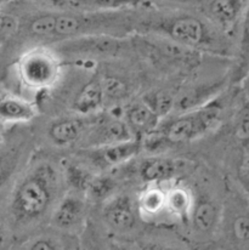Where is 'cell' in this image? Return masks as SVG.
<instances>
[{
    "label": "cell",
    "instance_id": "cell-1",
    "mask_svg": "<svg viewBox=\"0 0 249 250\" xmlns=\"http://www.w3.org/2000/svg\"><path fill=\"white\" fill-rule=\"evenodd\" d=\"M59 175L49 163L38 164L17 184L10 201V214L16 224L41 219L54 203Z\"/></svg>",
    "mask_w": 249,
    "mask_h": 250
},
{
    "label": "cell",
    "instance_id": "cell-2",
    "mask_svg": "<svg viewBox=\"0 0 249 250\" xmlns=\"http://www.w3.org/2000/svg\"><path fill=\"white\" fill-rule=\"evenodd\" d=\"M221 113L223 104L219 100H211L169 121L163 126L162 136L171 144L192 141L214 129L220 122Z\"/></svg>",
    "mask_w": 249,
    "mask_h": 250
},
{
    "label": "cell",
    "instance_id": "cell-3",
    "mask_svg": "<svg viewBox=\"0 0 249 250\" xmlns=\"http://www.w3.org/2000/svg\"><path fill=\"white\" fill-rule=\"evenodd\" d=\"M156 31L171 42L187 47H208L214 44V34L203 20L192 15H179L159 21Z\"/></svg>",
    "mask_w": 249,
    "mask_h": 250
},
{
    "label": "cell",
    "instance_id": "cell-4",
    "mask_svg": "<svg viewBox=\"0 0 249 250\" xmlns=\"http://www.w3.org/2000/svg\"><path fill=\"white\" fill-rule=\"evenodd\" d=\"M94 23L88 16L71 12H49L34 17L29 23L32 34L37 37H73Z\"/></svg>",
    "mask_w": 249,
    "mask_h": 250
},
{
    "label": "cell",
    "instance_id": "cell-5",
    "mask_svg": "<svg viewBox=\"0 0 249 250\" xmlns=\"http://www.w3.org/2000/svg\"><path fill=\"white\" fill-rule=\"evenodd\" d=\"M143 148L144 142L133 137L125 141L93 147L89 153V158L96 167L101 169H109L135 158Z\"/></svg>",
    "mask_w": 249,
    "mask_h": 250
},
{
    "label": "cell",
    "instance_id": "cell-6",
    "mask_svg": "<svg viewBox=\"0 0 249 250\" xmlns=\"http://www.w3.org/2000/svg\"><path fill=\"white\" fill-rule=\"evenodd\" d=\"M57 67L54 59L44 52H31L20 64L22 79L32 86H43L54 81Z\"/></svg>",
    "mask_w": 249,
    "mask_h": 250
},
{
    "label": "cell",
    "instance_id": "cell-7",
    "mask_svg": "<svg viewBox=\"0 0 249 250\" xmlns=\"http://www.w3.org/2000/svg\"><path fill=\"white\" fill-rule=\"evenodd\" d=\"M104 219L116 231H129L135 225V211L133 202L128 196L112 198L104 209Z\"/></svg>",
    "mask_w": 249,
    "mask_h": 250
},
{
    "label": "cell",
    "instance_id": "cell-8",
    "mask_svg": "<svg viewBox=\"0 0 249 250\" xmlns=\"http://www.w3.org/2000/svg\"><path fill=\"white\" fill-rule=\"evenodd\" d=\"M134 135L128 123L119 118L106 119L100 122L98 126L94 127L89 136V144L93 147L114 144V142L125 141L133 139Z\"/></svg>",
    "mask_w": 249,
    "mask_h": 250
},
{
    "label": "cell",
    "instance_id": "cell-9",
    "mask_svg": "<svg viewBox=\"0 0 249 250\" xmlns=\"http://www.w3.org/2000/svg\"><path fill=\"white\" fill-rule=\"evenodd\" d=\"M180 170L179 163L173 158L166 157H152L141 163L139 167L140 177L146 182L158 184L171 180Z\"/></svg>",
    "mask_w": 249,
    "mask_h": 250
},
{
    "label": "cell",
    "instance_id": "cell-10",
    "mask_svg": "<svg viewBox=\"0 0 249 250\" xmlns=\"http://www.w3.org/2000/svg\"><path fill=\"white\" fill-rule=\"evenodd\" d=\"M248 4L249 0H210L208 11L215 23L228 29L245 14Z\"/></svg>",
    "mask_w": 249,
    "mask_h": 250
},
{
    "label": "cell",
    "instance_id": "cell-11",
    "mask_svg": "<svg viewBox=\"0 0 249 250\" xmlns=\"http://www.w3.org/2000/svg\"><path fill=\"white\" fill-rule=\"evenodd\" d=\"M84 210V202L76 194H68L57 204L52 222L60 229H74L83 219Z\"/></svg>",
    "mask_w": 249,
    "mask_h": 250
},
{
    "label": "cell",
    "instance_id": "cell-12",
    "mask_svg": "<svg viewBox=\"0 0 249 250\" xmlns=\"http://www.w3.org/2000/svg\"><path fill=\"white\" fill-rule=\"evenodd\" d=\"M89 122L83 118H63L54 122L49 129V137L57 146H68L88 129Z\"/></svg>",
    "mask_w": 249,
    "mask_h": 250
},
{
    "label": "cell",
    "instance_id": "cell-13",
    "mask_svg": "<svg viewBox=\"0 0 249 250\" xmlns=\"http://www.w3.org/2000/svg\"><path fill=\"white\" fill-rule=\"evenodd\" d=\"M36 117V109L29 102L14 96L0 97V122L2 124L28 123Z\"/></svg>",
    "mask_w": 249,
    "mask_h": 250
},
{
    "label": "cell",
    "instance_id": "cell-14",
    "mask_svg": "<svg viewBox=\"0 0 249 250\" xmlns=\"http://www.w3.org/2000/svg\"><path fill=\"white\" fill-rule=\"evenodd\" d=\"M104 92L102 83L98 79L89 82L77 96L73 108L81 114H91L101 109L104 102Z\"/></svg>",
    "mask_w": 249,
    "mask_h": 250
},
{
    "label": "cell",
    "instance_id": "cell-15",
    "mask_svg": "<svg viewBox=\"0 0 249 250\" xmlns=\"http://www.w3.org/2000/svg\"><path fill=\"white\" fill-rule=\"evenodd\" d=\"M126 123L131 130L136 132H145L153 130L158 122V116L149 107L147 102H136L131 104L125 113Z\"/></svg>",
    "mask_w": 249,
    "mask_h": 250
},
{
    "label": "cell",
    "instance_id": "cell-16",
    "mask_svg": "<svg viewBox=\"0 0 249 250\" xmlns=\"http://www.w3.org/2000/svg\"><path fill=\"white\" fill-rule=\"evenodd\" d=\"M219 219V210L209 201L199 202L193 209V225L201 232H209L215 227Z\"/></svg>",
    "mask_w": 249,
    "mask_h": 250
},
{
    "label": "cell",
    "instance_id": "cell-17",
    "mask_svg": "<svg viewBox=\"0 0 249 250\" xmlns=\"http://www.w3.org/2000/svg\"><path fill=\"white\" fill-rule=\"evenodd\" d=\"M148 0H77L79 5H84L98 11H116L121 9L138 7L145 5Z\"/></svg>",
    "mask_w": 249,
    "mask_h": 250
},
{
    "label": "cell",
    "instance_id": "cell-18",
    "mask_svg": "<svg viewBox=\"0 0 249 250\" xmlns=\"http://www.w3.org/2000/svg\"><path fill=\"white\" fill-rule=\"evenodd\" d=\"M116 181L109 176H94L86 188V193L94 201H104L116 189Z\"/></svg>",
    "mask_w": 249,
    "mask_h": 250
},
{
    "label": "cell",
    "instance_id": "cell-19",
    "mask_svg": "<svg viewBox=\"0 0 249 250\" xmlns=\"http://www.w3.org/2000/svg\"><path fill=\"white\" fill-rule=\"evenodd\" d=\"M93 177L88 170L82 167L71 166L67 169V181L78 192H85Z\"/></svg>",
    "mask_w": 249,
    "mask_h": 250
},
{
    "label": "cell",
    "instance_id": "cell-20",
    "mask_svg": "<svg viewBox=\"0 0 249 250\" xmlns=\"http://www.w3.org/2000/svg\"><path fill=\"white\" fill-rule=\"evenodd\" d=\"M166 204L171 211L184 215L190 209V197L185 189L176 188L166 196Z\"/></svg>",
    "mask_w": 249,
    "mask_h": 250
},
{
    "label": "cell",
    "instance_id": "cell-21",
    "mask_svg": "<svg viewBox=\"0 0 249 250\" xmlns=\"http://www.w3.org/2000/svg\"><path fill=\"white\" fill-rule=\"evenodd\" d=\"M235 137L242 145H249V104L243 107L235 122Z\"/></svg>",
    "mask_w": 249,
    "mask_h": 250
},
{
    "label": "cell",
    "instance_id": "cell-22",
    "mask_svg": "<svg viewBox=\"0 0 249 250\" xmlns=\"http://www.w3.org/2000/svg\"><path fill=\"white\" fill-rule=\"evenodd\" d=\"M166 204V196L162 192L152 189L143 197V207L146 211L156 212Z\"/></svg>",
    "mask_w": 249,
    "mask_h": 250
},
{
    "label": "cell",
    "instance_id": "cell-23",
    "mask_svg": "<svg viewBox=\"0 0 249 250\" xmlns=\"http://www.w3.org/2000/svg\"><path fill=\"white\" fill-rule=\"evenodd\" d=\"M243 15L245 20H243L242 38H241V56H242V63L245 64L249 59V4Z\"/></svg>",
    "mask_w": 249,
    "mask_h": 250
},
{
    "label": "cell",
    "instance_id": "cell-24",
    "mask_svg": "<svg viewBox=\"0 0 249 250\" xmlns=\"http://www.w3.org/2000/svg\"><path fill=\"white\" fill-rule=\"evenodd\" d=\"M233 234L241 242H249V217L240 216L233 222Z\"/></svg>",
    "mask_w": 249,
    "mask_h": 250
},
{
    "label": "cell",
    "instance_id": "cell-25",
    "mask_svg": "<svg viewBox=\"0 0 249 250\" xmlns=\"http://www.w3.org/2000/svg\"><path fill=\"white\" fill-rule=\"evenodd\" d=\"M10 156L0 152V185L4 182L6 176L11 170V159H7Z\"/></svg>",
    "mask_w": 249,
    "mask_h": 250
},
{
    "label": "cell",
    "instance_id": "cell-26",
    "mask_svg": "<svg viewBox=\"0 0 249 250\" xmlns=\"http://www.w3.org/2000/svg\"><path fill=\"white\" fill-rule=\"evenodd\" d=\"M56 244L52 243L50 239H38V241H36L34 243H32L31 246H29V249H44V250H50V249H56Z\"/></svg>",
    "mask_w": 249,
    "mask_h": 250
},
{
    "label": "cell",
    "instance_id": "cell-27",
    "mask_svg": "<svg viewBox=\"0 0 249 250\" xmlns=\"http://www.w3.org/2000/svg\"><path fill=\"white\" fill-rule=\"evenodd\" d=\"M171 2H180V4H192V2H198L201 0H166Z\"/></svg>",
    "mask_w": 249,
    "mask_h": 250
},
{
    "label": "cell",
    "instance_id": "cell-28",
    "mask_svg": "<svg viewBox=\"0 0 249 250\" xmlns=\"http://www.w3.org/2000/svg\"><path fill=\"white\" fill-rule=\"evenodd\" d=\"M2 139H4V124L0 122V145L2 144Z\"/></svg>",
    "mask_w": 249,
    "mask_h": 250
},
{
    "label": "cell",
    "instance_id": "cell-29",
    "mask_svg": "<svg viewBox=\"0 0 249 250\" xmlns=\"http://www.w3.org/2000/svg\"><path fill=\"white\" fill-rule=\"evenodd\" d=\"M10 0H0V6H2V5H5V4H7V2H9Z\"/></svg>",
    "mask_w": 249,
    "mask_h": 250
}]
</instances>
